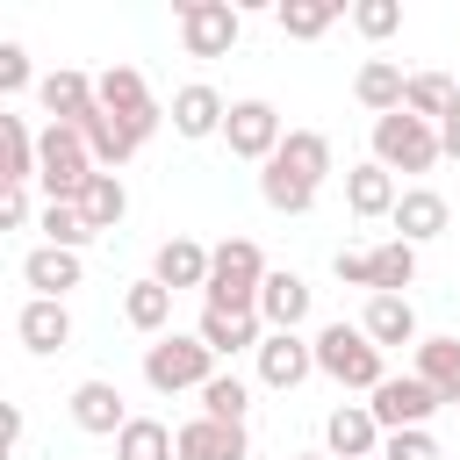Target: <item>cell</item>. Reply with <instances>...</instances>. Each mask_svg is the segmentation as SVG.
<instances>
[{"mask_svg": "<svg viewBox=\"0 0 460 460\" xmlns=\"http://www.w3.org/2000/svg\"><path fill=\"white\" fill-rule=\"evenodd\" d=\"M93 172H101V165H93V151H86V137H79L72 122H43V129H36V180H43L50 201H79V187H86Z\"/></svg>", "mask_w": 460, "mask_h": 460, "instance_id": "cell-1", "label": "cell"}, {"mask_svg": "<svg viewBox=\"0 0 460 460\" xmlns=\"http://www.w3.org/2000/svg\"><path fill=\"white\" fill-rule=\"evenodd\" d=\"M266 252L252 244V237H223L216 244V259H208V309H259V288H266Z\"/></svg>", "mask_w": 460, "mask_h": 460, "instance_id": "cell-2", "label": "cell"}, {"mask_svg": "<svg viewBox=\"0 0 460 460\" xmlns=\"http://www.w3.org/2000/svg\"><path fill=\"white\" fill-rule=\"evenodd\" d=\"M316 374H331L338 388H367V395L388 381L381 345H374L359 323H323V331H316Z\"/></svg>", "mask_w": 460, "mask_h": 460, "instance_id": "cell-3", "label": "cell"}, {"mask_svg": "<svg viewBox=\"0 0 460 460\" xmlns=\"http://www.w3.org/2000/svg\"><path fill=\"white\" fill-rule=\"evenodd\" d=\"M144 381H151L158 395H180V388H194V395H201V388L216 381V352L201 345V331H187V338H180V331H165L158 345H144Z\"/></svg>", "mask_w": 460, "mask_h": 460, "instance_id": "cell-4", "label": "cell"}, {"mask_svg": "<svg viewBox=\"0 0 460 460\" xmlns=\"http://www.w3.org/2000/svg\"><path fill=\"white\" fill-rule=\"evenodd\" d=\"M374 165L388 172H431L438 165V122H417L410 108L374 122Z\"/></svg>", "mask_w": 460, "mask_h": 460, "instance_id": "cell-5", "label": "cell"}, {"mask_svg": "<svg viewBox=\"0 0 460 460\" xmlns=\"http://www.w3.org/2000/svg\"><path fill=\"white\" fill-rule=\"evenodd\" d=\"M237 29H244V14L230 0H180V43H187V58H230Z\"/></svg>", "mask_w": 460, "mask_h": 460, "instance_id": "cell-6", "label": "cell"}, {"mask_svg": "<svg viewBox=\"0 0 460 460\" xmlns=\"http://www.w3.org/2000/svg\"><path fill=\"white\" fill-rule=\"evenodd\" d=\"M280 108L273 101H230V122H223V144H230V158H252V165H266L273 151H280Z\"/></svg>", "mask_w": 460, "mask_h": 460, "instance_id": "cell-7", "label": "cell"}, {"mask_svg": "<svg viewBox=\"0 0 460 460\" xmlns=\"http://www.w3.org/2000/svg\"><path fill=\"white\" fill-rule=\"evenodd\" d=\"M367 410H374L381 431H424V417L438 410V395H431V381H417V374H388Z\"/></svg>", "mask_w": 460, "mask_h": 460, "instance_id": "cell-8", "label": "cell"}, {"mask_svg": "<svg viewBox=\"0 0 460 460\" xmlns=\"http://www.w3.org/2000/svg\"><path fill=\"white\" fill-rule=\"evenodd\" d=\"M158 122H165V115H144V122H122V115H108V108H93V115L79 122V137H86V151H93V165H101V172H115V165H122V158H129V151H137V144H144V137H151Z\"/></svg>", "mask_w": 460, "mask_h": 460, "instance_id": "cell-9", "label": "cell"}, {"mask_svg": "<svg viewBox=\"0 0 460 460\" xmlns=\"http://www.w3.org/2000/svg\"><path fill=\"white\" fill-rule=\"evenodd\" d=\"M316 374V338H302V331H266V345H259V381L266 388H302Z\"/></svg>", "mask_w": 460, "mask_h": 460, "instance_id": "cell-10", "label": "cell"}, {"mask_svg": "<svg viewBox=\"0 0 460 460\" xmlns=\"http://www.w3.org/2000/svg\"><path fill=\"white\" fill-rule=\"evenodd\" d=\"M381 424H374V410L367 402H338L331 417H323V446H331V460H381Z\"/></svg>", "mask_w": 460, "mask_h": 460, "instance_id": "cell-11", "label": "cell"}, {"mask_svg": "<svg viewBox=\"0 0 460 460\" xmlns=\"http://www.w3.org/2000/svg\"><path fill=\"white\" fill-rule=\"evenodd\" d=\"M201 345L216 352V359H230V352H259L266 345V323H259V309H201Z\"/></svg>", "mask_w": 460, "mask_h": 460, "instance_id": "cell-12", "label": "cell"}, {"mask_svg": "<svg viewBox=\"0 0 460 460\" xmlns=\"http://www.w3.org/2000/svg\"><path fill=\"white\" fill-rule=\"evenodd\" d=\"M72 424L93 431V438H122V424H129L122 388H115V381H79V388H72Z\"/></svg>", "mask_w": 460, "mask_h": 460, "instance_id": "cell-13", "label": "cell"}, {"mask_svg": "<svg viewBox=\"0 0 460 460\" xmlns=\"http://www.w3.org/2000/svg\"><path fill=\"white\" fill-rule=\"evenodd\" d=\"M266 165H280V172L302 180V187H323V172H331V137H323V129H288Z\"/></svg>", "mask_w": 460, "mask_h": 460, "instance_id": "cell-14", "label": "cell"}, {"mask_svg": "<svg viewBox=\"0 0 460 460\" xmlns=\"http://www.w3.org/2000/svg\"><path fill=\"white\" fill-rule=\"evenodd\" d=\"M252 438L244 424H216V417H187L180 424V460H244Z\"/></svg>", "mask_w": 460, "mask_h": 460, "instance_id": "cell-15", "label": "cell"}, {"mask_svg": "<svg viewBox=\"0 0 460 460\" xmlns=\"http://www.w3.org/2000/svg\"><path fill=\"white\" fill-rule=\"evenodd\" d=\"M93 101H101L108 115H122V122H144V115H158V101H151L144 72H129V65H108V72L93 79Z\"/></svg>", "mask_w": 460, "mask_h": 460, "instance_id": "cell-16", "label": "cell"}, {"mask_svg": "<svg viewBox=\"0 0 460 460\" xmlns=\"http://www.w3.org/2000/svg\"><path fill=\"white\" fill-rule=\"evenodd\" d=\"M223 122H230V101H223L216 86L194 79V86L172 93V129H180V137H223Z\"/></svg>", "mask_w": 460, "mask_h": 460, "instance_id": "cell-17", "label": "cell"}, {"mask_svg": "<svg viewBox=\"0 0 460 460\" xmlns=\"http://www.w3.org/2000/svg\"><path fill=\"white\" fill-rule=\"evenodd\" d=\"M395 201H402V194H395V172H388V165H374V158H367V165H352V172H345V208H352L359 223L395 216Z\"/></svg>", "mask_w": 460, "mask_h": 460, "instance_id": "cell-18", "label": "cell"}, {"mask_svg": "<svg viewBox=\"0 0 460 460\" xmlns=\"http://www.w3.org/2000/svg\"><path fill=\"white\" fill-rule=\"evenodd\" d=\"M302 316H309V280H302V273H266V288H259V323H266V331H302Z\"/></svg>", "mask_w": 460, "mask_h": 460, "instance_id": "cell-19", "label": "cell"}, {"mask_svg": "<svg viewBox=\"0 0 460 460\" xmlns=\"http://www.w3.org/2000/svg\"><path fill=\"white\" fill-rule=\"evenodd\" d=\"M359 331H367L381 352H388V345H417V309H410V295H367Z\"/></svg>", "mask_w": 460, "mask_h": 460, "instance_id": "cell-20", "label": "cell"}, {"mask_svg": "<svg viewBox=\"0 0 460 460\" xmlns=\"http://www.w3.org/2000/svg\"><path fill=\"white\" fill-rule=\"evenodd\" d=\"M388 223L402 230V244H431V237L446 230V194H438V187H402V201H395Z\"/></svg>", "mask_w": 460, "mask_h": 460, "instance_id": "cell-21", "label": "cell"}, {"mask_svg": "<svg viewBox=\"0 0 460 460\" xmlns=\"http://www.w3.org/2000/svg\"><path fill=\"white\" fill-rule=\"evenodd\" d=\"M208 259H216V252H201L194 237H165L158 259H151V280H165L172 295H180V288H208Z\"/></svg>", "mask_w": 460, "mask_h": 460, "instance_id": "cell-22", "label": "cell"}, {"mask_svg": "<svg viewBox=\"0 0 460 460\" xmlns=\"http://www.w3.org/2000/svg\"><path fill=\"white\" fill-rule=\"evenodd\" d=\"M22 280L43 295V302H65L72 288H79V252H58V244H36L29 259H22Z\"/></svg>", "mask_w": 460, "mask_h": 460, "instance_id": "cell-23", "label": "cell"}, {"mask_svg": "<svg viewBox=\"0 0 460 460\" xmlns=\"http://www.w3.org/2000/svg\"><path fill=\"white\" fill-rule=\"evenodd\" d=\"M14 338L29 345V352H65L72 345V316H65V302H22V316H14Z\"/></svg>", "mask_w": 460, "mask_h": 460, "instance_id": "cell-24", "label": "cell"}, {"mask_svg": "<svg viewBox=\"0 0 460 460\" xmlns=\"http://www.w3.org/2000/svg\"><path fill=\"white\" fill-rule=\"evenodd\" d=\"M36 101L50 108V122H72V129H79V122H86L93 108H101V101H93V79H86V72H50V79L36 86Z\"/></svg>", "mask_w": 460, "mask_h": 460, "instance_id": "cell-25", "label": "cell"}, {"mask_svg": "<svg viewBox=\"0 0 460 460\" xmlns=\"http://www.w3.org/2000/svg\"><path fill=\"white\" fill-rule=\"evenodd\" d=\"M417 381H431V395L460 410V338H417Z\"/></svg>", "mask_w": 460, "mask_h": 460, "instance_id": "cell-26", "label": "cell"}, {"mask_svg": "<svg viewBox=\"0 0 460 460\" xmlns=\"http://www.w3.org/2000/svg\"><path fill=\"white\" fill-rule=\"evenodd\" d=\"M352 93H359V108H374V122H381V115H395V108H402L410 79H402V65L367 58V65H359V79H352Z\"/></svg>", "mask_w": 460, "mask_h": 460, "instance_id": "cell-27", "label": "cell"}, {"mask_svg": "<svg viewBox=\"0 0 460 460\" xmlns=\"http://www.w3.org/2000/svg\"><path fill=\"white\" fill-rule=\"evenodd\" d=\"M36 180V129L22 115H0V187H29Z\"/></svg>", "mask_w": 460, "mask_h": 460, "instance_id": "cell-28", "label": "cell"}, {"mask_svg": "<svg viewBox=\"0 0 460 460\" xmlns=\"http://www.w3.org/2000/svg\"><path fill=\"white\" fill-rule=\"evenodd\" d=\"M79 216H86V230H115L122 216H129V194H122V180L115 172H93L86 187H79V201H72Z\"/></svg>", "mask_w": 460, "mask_h": 460, "instance_id": "cell-29", "label": "cell"}, {"mask_svg": "<svg viewBox=\"0 0 460 460\" xmlns=\"http://www.w3.org/2000/svg\"><path fill=\"white\" fill-rule=\"evenodd\" d=\"M402 108H410L417 122H446V115L460 108V86H453L446 72H410V93H402Z\"/></svg>", "mask_w": 460, "mask_h": 460, "instance_id": "cell-30", "label": "cell"}, {"mask_svg": "<svg viewBox=\"0 0 460 460\" xmlns=\"http://www.w3.org/2000/svg\"><path fill=\"white\" fill-rule=\"evenodd\" d=\"M172 453H180V431H165L158 417H129L115 438V460H172Z\"/></svg>", "mask_w": 460, "mask_h": 460, "instance_id": "cell-31", "label": "cell"}, {"mask_svg": "<svg viewBox=\"0 0 460 460\" xmlns=\"http://www.w3.org/2000/svg\"><path fill=\"white\" fill-rule=\"evenodd\" d=\"M122 316L137 323V331H165V316H172V288L165 280H129V295H122Z\"/></svg>", "mask_w": 460, "mask_h": 460, "instance_id": "cell-32", "label": "cell"}, {"mask_svg": "<svg viewBox=\"0 0 460 460\" xmlns=\"http://www.w3.org/2000/svg\"><path fill=\"white\" fill-rule=\"evenodd\" d=\"M410 280H417V244H402V237L374 244V295H402Z\"/></svg>", "mask_w": 460, "mask_h": 460, "instance_id": "cell-33", "label": "cell"}, {"mask_svg": "<svg viewBox=\"0 0 460 460\" xmlns=\"http://www.w3.org/2000/svg\"><path fill=\"white\" fill-rule=\"evenodd\" d=\"M244 410H252V388H244L237 374H216V381L201 388V417H216V424H244Z\"/></svg>", "mask_w": 460, "mask_h": 460, "instance_id": "cell-34", "label": "cell"}, {"mask_svg": "<svg viewBox=\"0 0 460 460\" xmlns=\"http://www.w3.org/2000/svg\"><path fill=\"white\" fill-rule=\"evenodd\" d=\"M259 194H266V208H280V216H309V208H316V187L288 180L280 165H266V172H259Z\"/></svg>", "mask_w": 460, "mask_h": 460, "instance_id": "cell-35", "label": "cell"}, {"mask_svg": "<svg viewBox=\"0 0 460 460\" xmlns=\"http://www.w3.org/2000/svg\"><path fill=\"white\" fill-rule=\"evenodd\" d=\"M331 22H338V0H288V7H280V29H288L295 43H309V36H323Z\"/></svg>", "mask_w": 460, "mask_h": 460, "instance_id": "cell-36", "label": "cell"}, {"mask_svg": "<svg viewBox=\"0 0 460 460\" xmlns=\"http://www.w3.org/2000/svg\"><path fill=\"white\" fill-rule=\"evenodd\" d=\"M43 237H50L58 252H79L93 230H86V216H79L72 201H43Z\"/></svg>", "mask_w": 460, "mask_h": 460, "instance_id": "cell-37", "label": "cell"}, {"mask_svg": "<svg viewBox=\"0 0 460 460\" xmlns=\"http://www.w3.org/2000/svg\"><path fill=\"white\" fill-rule=\"evenodd\" d=\"M352 29L381 43V36H395V29H402V7H395V0H359V7H352Z\"/></svg>", "mask_w": 460, "mask_h": 460, "instance_id": "cell-38", "label": "cell"}, {"mask_svg": "<svg viewBox=\"0 0 460 460\" xmlns=\"http://www.w3.org/2000/svg\"><path fill=\"white\" fill-rule=\"evenodd\" d=\"M381 460H438V438L431 431H388L381 438Z\"/></svg>", "mask_w": 460, "mask_h": 460, "instance_id": "cell-39", "label": "cell"}, {"mask_svg": "<svg viewBox=\"0 0 460 460\" xmlns=\"http://www.w3.org/2000/svg\"><path fill=\"white\" fill-rule=\"evenodd\" d=\"M22 86H29V50L0 43V93H22Z\"/></svg>", "mask_w": 460, "mask_h": 460, "instance_id": "cell-40", "label": "cell"}, {"mask_svg": "<svg viewBox=\"0 0 460 460\" xmlns=\"http://www.w3.org/2000/svg\"><path fill=\"white\" fill-rule=\"evenodd\" d=\"M331 266H338V280H345V288H374V252H338Z\"/></svg>", "mask_w": 460, "mask_h": 460, "instance_id": "cell-41", "label": "cell"}, {"mask_svg": "<svg viewBox=\"0 0 460 460\" xmlns=\"http://www.w3.org/2000/svg\"><path fill=\"white\" fill-rule=\"evenodd\" d=\"M29 223V187H7L0 194V230H22Z\"/></svg>", "mask_w": 460, "mask_h": 460, "instance_id": "cell-42", "label": "cell"}, {"mask_svg": "<svg viewBox=\"0 0 460 460\" xmlns=\"http://www.w3.org/2000/svg\"><path fill=\"white\" fill-rule=\"evenodd\" d=\"M438 151H453V158H460V108L438 122Z\"/></svg>", "mask_w": 460, "mask_h": 460, "instance_id": "cell-43", "label": "cell"}, {"mask_svg": "<svg viewBox=\"0 0 460 460\" xmlns=\"http://www.w3.org/2000/svg\"><path fill=\"white\" fill-rule=\"evenodd\" d=\"M295 460H331V453H295Z\"/></svg>", "mask_w": 460, "mask_h": 460, "instance_id": "cell-44", "label": "cell"}]
</instances>
